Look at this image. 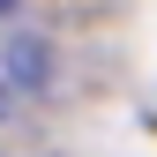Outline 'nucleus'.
<instances>
[{
  "instance_id": "nucleus-1",
  "label": "nucleus",
  "mask_w": 157,
  "mask_h": 157,
  "mask_svg": "<svg viewBox=\"0 0 157 157\" xmlns=\"http://www.w3.org/2000/svg\"><path fill=\"white\" fill-rule=\"evenodd\" d=\"M8 8H15V0H0V15H8Z\"/></svg>"
}]
</instances>
